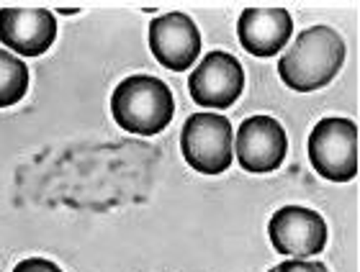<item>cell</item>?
Returning <instances> with one entry per match:
<instances>
[{
  "label": "cell",
  "mask_w": 360,
  "mask_h": 272,
  "mask_svg": "<svg viewBox=\"0 0 360 272\" xmlns=\"http://www.w3.org/2000/svg\"><path fill=\"white\" fill-rule=\"evenodd\" d=\"M13 272H62L60 265H54L49 259H41V257H31V259H23L18 265L13 267Z\"/></svg>",
  "instance_id": "4fadbf2b"
},
{
  "label": "cell",
  "mask_w": 360,
  "mask_h": 272,
  "mask_svg": "<svg viewBox=\"0 0 360 272\" xmlns=\"http://www.w3.org/2000/svg\"><path fill=\"white\" fill-rule=\"evenodd\" d=\"M293 36V18L285 8H245L237 18L242 49L257 60H273Z\"/></svg>",
  "instance_id": "30bf717a"
},
{
  "label": "cell",
  "mask_w": 360,
  "mask_h": 272,
  "mask_svg": "<svg viewBox=\"0 0 360 272\" xmlns=\"http://www.w3.org/2000/svg\"><path fill=\"white\" fill-rule=\"evenodd\" d=\"M60 13L70 15V13H77V8H60Z\"/></svg>",
  "instance_id": "5bb4252c"
},
{
  "label": "cell",
  "mask_w": 360,
  "mask_h": 272,
  "mask_svg": "<svg viewBox=\"0 0 360 272\" xmlns=\"http://www.w3.org/2000/svg\"><path fill=\"white\" fill-rule=\"evenodd\" d=\"M29 90V67L15 54L0 49V108L15 106Z\"/></svg>",
  "instance_id": "8fae6325"
},
{
  "label": "cell",
  "mask_w": 360,
  "mask_h": 272,
  "mask_svg": "<svg viewBox=\"0 0 360 272\" xmlns=\"http://www.w3.org/2000/svg\"><path fill=\"white\" fill-rule=\"evenodd\" d=\"M270 272H330L327 265L314 262V259H285L278 267H273Z\"/></svg>",
  "instance_id": "7c38bea8"
},
{
  "label": "cell",
  "mask_w": 360,
  "mask_h": 272,
  "mask_svg": "<svg viewBox=\"0 0 360 272\" xmlns=\"http://www.w3.org/2000/svg\"><path fill=\"white\" fill-rule=\"evenodd\" d=\"M111 116L129 134L155 136L173 121V90L160 77L131 75L116 85L111 95Z\"/></svg>",
  "instance_id": "7a4b0ae2"
},
{
  "label": "cell",
  "mask_w": 360,
  "mask_h": 272,
  "mask_svg": "<svg viewBox=\"0 0 360 272\" xmlns=\"http://www.w3.org/2000/svg\"><path fill=\"white\" fill-rule=\"evenodd\" d=\"M150 49L162 67L173 72H186L201 54V34L191 15L165 13L152 18Z\"/></svg>",
  "instance_id": "ba28073f"
},
{
  "label": "cell",
  "mask_w": 360,
  "mask_h": 272,
  "mask_svg": "<svg viewBox=\"0 0 360 272\" xmlns=\"http://www.w3.org/2000/svg\"><path fill=\"white\" fill-rule=\"evenodd\" d=\"M288 154V136L273 116H250L237 126L234 159L245 172L268 175L283 165Z\"/></svg>",
  "instance_id": "8992f818"
},
{
  "label": "cell",
  "mask_w": 360,
  "mask_h": 272,
  "mask_svg": "<svg viewBox=\"0 0 360 272\" xmlns=\"http://www.w3.org/2000/svg\"><path fill=\"white\" fill-rule=\"evenodd\" d=\"M57 39V18L46 8H3L0 41L18 57H41Z\"/></svg>",
  "instance_id": "9c48e42d"
},
{
  "label": "cell",
  "mask_w": 360,
  "mask_h": 272,
  "mask_svg": "<svg viewBox=\"0 0 360 272\" xmlns=\"http://www.w3.org/2000/svg\"><path fill=\"white\" fill-rule=\"evenodd\" d=\"M270 244L288 259H311L327 247V221L314 208L288 203L270 216Z\"/></svg>",
  "instance_id": "5b68a950"
},
{
  "label": "cell",
  "mask_w": 360,
  "mask_h": 272,
  "mask_svg": "<svg viewBox=\"0 0 360 272\" xmlns=\"http://www.w3.org/2000/svg\"><path fill=\"white\" fill-rule=\"evenodd\" d=\"M358 123L350 118L330 116L316 123L309 134V162L327 182H350L360 170Z\"/></svg>",
  "instance_id": "3957f363"
},
{
  "label": "cell",
  "mask_w": 360,
  "mask_h": 272,
  "mask_svg": "<svg viewBox=\"0 0 360 272\" xmlns=\"http://www.w3.org/2000/svg\"><path fill=\"white\" fill-rule=\"evenodd\" d=\"M345 39L332 26H311L299 31L291 49L278 60V77L296 93L322 90L345 64Z\"/></svg>",
  "instance_id": "6da1fadb"
},
{
  "label": "cell",
  "mask_w": 360,
  "mask_h": 272,
  "mask_svg": "<svg viewBox=\"0 0 360 272\" xmlns=\"http://www.w3.org/2000/svg\"><path fill=\"white\" fill-rule=\"evenodd\" d=\"M183 159L201 175H221L234 162V129L226 116L193 114L180 131Z\"/></svg>",
  "instance_id": "277c9868"
},
{
  "label": "cell",
  "mask_w": 360,
  "mask_h": 272,
  "mask_svg": "<svg viewBox=\"0 0 360 272\" xmlns=\"http://www.w3.org/2000/svg\"><path fill=\"white\" fill-rule=\"evenodd\" d=\"M245 90V69L229 52H209L188 77L191 98L203 108L224 111Z\"/></svg>",
  "instance_id": "52a82bcc"
}]
</instances>
